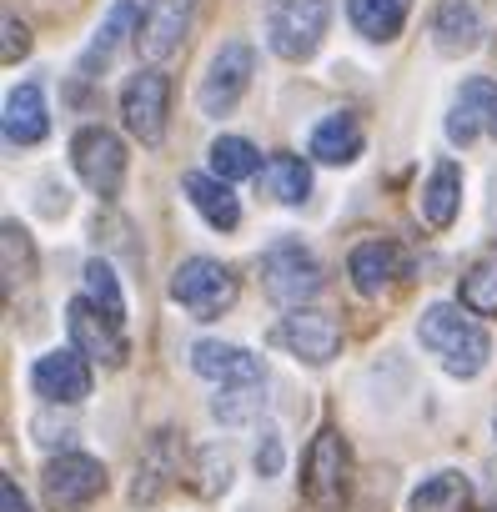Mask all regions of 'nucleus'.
I'll return each mask as SVG.
<instances>
[{
	"mask_svg": "<svg viewBox=\"0 0 497 512\" xmlns=\"http://www.w3.org/2000/svg\"><path fill=\"white\" fill-rule=\"evenodd\" d=\"M257 472L262 477H272V472H282V437L267 427V437H262V447H257Z\"/></svg>",
	"mask_w": 497,
	"mask_h": 512,
	"instance_id": "obj_31",
	"label": "nucleus"
},
{
	"mask_svg": "<svg viewBox=\"0 0 497 512\" xmlns=\"http://www.w3.org/2000/svg\"><path fill=\"white\" fill-rule=\"evenodd\" d=\"M46 131H51V116H46L41 86H16L6 96V141L11 146H36V141H46Z\"/></svg>",
	"mask_w": 497,
	"mask_h": 512,
	"instance_id": "obj_18",
	"label": "nucleus"
},
{
	"mask_svg": "<svg viewBox=\"0 0 497 512\" xmlns=\"http://www.w3.org/2000/svg\"><path fill=\"white\" fill-rule=\"evenodd\" d=\"M71 166L96 196L111 201V196H121V181H126V146L106 126H81L71 136Z\"/></svg>",
	"mask_w": 497,
	"mask_h": 512,
	"instance_id": "obj_7",
	"label": "nucleus"
},
{
	"mask_svg": "<svg viewBox=\"0 0 497 512\" xmlns=\"http://www.w3.org/2000/svg\"><path fill=\"white\" fill-rule=\"evenodd\" d=\"M171 472H181V457H176L171 437L161 432V437H151V447H146V457H141V472H136L131 497H136V502H156V497L166 492Z\"/></svg>",
	"mask_w": 497,
	"mask_h": 512,
	"instance_id": "obj_23",
	"label": "nucleus"
},
{
	"mask_svg": "<svg viewBox=\"0 0 497 512\" xmlns=\"http://www.w3.org/2000/svg\"><path fill=\"white\" fill-rule=\"evenodd\" d=\"M257 166H262V151L246 136H216L211 141V171L221 181H246V176H257Z\"/></svg>",
	"mask_w": 497,
	"mask_h": 512,
	"instance_id": "obj_27",
	"label": "nucleus"
},
{
	"mask_svg": "<svg viewBox=\"0 0 497 512\" xmlns=\"http://www.w3.org/2000/svg\"><path fill=\"white\" fill-rule=\"evenodd\" d=\"M262 287L277 307H302L322 292V262L302 241H277L262 256Z\"/></svg>",
	"mask_w": 497,
	"mask_h": 512,
	"instance_id": "obj_4",
	"label": "nucleus"
},
{
	"mask_svg": "<svg viewBox=\"0 0 497 512\" xmlns=\"http://www.w3.org/2000/svg\"><path fill=\"white\" fill-rule=\"evenodd\" d=\"M31 387L46 397V402H86L91 397V362L66 347V352H46L36 367H31Z\"/></svg>",
	"mask_w": 497,
	"mask_h": 512,
	"instance_id": "obj_13",
	"label": "nucleus"
},
{
	"mask_svg": "<svg viewBox=\"0 0 497 512\" xmlns=\"http://www.w3.org/2000/svg\"><path fill=\"white\" fill-rule=\"evenodd\" d=\"M262 181H267V191H272L282 206H302V201L312 196V166H307L302 156H287V151H277V156L262 166Z\"/></svg>",
	"mask_w": 497,
	"mask_h": 512,
	"instance_id": "obj_22",
	"label": "nucleus"
},
{
	"mask_svg": "<svg viewBox=\"0 0 497 512\" xmlns=\"http://www.w3.org/2000/svg\"><path fill=\"white\" fill-rule=\"evenodd\" d=\"M417 337H422V347H427L452 377H477V372L487 367V357H492L487 332H482L472 317H462L457 307H442V302L422 312Z\"/></svg>",
	"mask_w": 497,
	"mask_h": 512,
	"instance_id": "obj_1",
	"label": "nucleus"
},
{
	"mask_svg": "<svg viewBox=\"0 0 497 512\" xmlns=\"http://www.w3.org/2000/svg\"><path fill=\"white\" fill-rule=\"evenodd\" d=\"M66 327H71V347L86 362H106V367H121L126 362V332H121V322L106 317L91 297H76L66 307Z\"/></svg>",
	"mask_w": 497,
	"mask_h": 512,
	"instance_id": "obj_10",
	"label": "nucleus"
},
{
	"mask_svg": "<svg viewBox=\"0 0 497 512\" xmlns=\"http://www.w3.org/2000/svg\"><path fill=\"white\" fill-rule=\"evenodd\" d=\"M211 412L226 422V427H246V422H257L267 412V382L257 387H221L211 397Z\"/></svg>",
	"mask_w": 497,
	"mask_h": 512,
	"instance_id": "obj_28",
	"label": "nucleus"
},
{
	"mask_svg": "<svg viewBox=\"0 0 497 512\" xmlns=\"http://www.w3.org/2000/svg\"><path fill=\"white\" fill-rule=\"evenodd\" d=\"M81 297H91L106 317L126 322V297H121V282H116V272L106 262H86V292Z\"/></svg>",
	"mask_w": 497,
	"mask_h": 512,
	"instance_id": "obj_30",
	"label": "nucleus"
},
{
	"mask_svg": "<svg viewBox=\"0 0 497 512\" xmlns=\"http://www.w3.org/2000/svg\"><path fill=\"white\" fill-rule=\"evenodd\" d=\"M332 26V0H272L267 41L282 61H307Z\"/></svg>",
	"mask_w": 497,
	"mask_h": 512,
	"instance_id": "obj_3",
	"label": "nucleus"
},
{
	"mask_svg": "<svg viewBox=\"0 0 497 512\" xmlns=\"http://www.w3.org/2000/svg\"><path fill=\"white\" fill-rule=\"evenodd\" d=\"M497 136V81H467L452 116H447V141L452 146H472L477 136Z\"/></svg>",
	"mask_w": 497,
	"mask_h": 512,
	"instance_id": "obj_15",
	"label": "nucleus"
},
{
	"mask_svg": "<svg viewBox=\"0 0 497 512\" xmlns=\"http://www.w3.org/2000/svg\"><path fill=\"white\" fill-rule=\"evenodd\" d=\"M31 51V36H26V26L16 21V16H6V61H21Z\"/></svg>",
	"mask_w": 497,
	"mask_h": 512,
	"instance_id": "obj_32",
	"label": "nucleus"
},
{
	"mask_svg": "<svg viewBox=\"0 0 497 512\" xmlns=\"http://www.w3.org/2000/svg\"><path fill=\"white\" fill-rule=\"evenodd\" d=\"M357 151H362V126H357V116H347V111L327 116V121L312 131V156L327 161V166H347V161H357Z\"/></svg>",
	"mask_w": 497,
	"mask_h": 512,
	"instance_id": "obj_21",
	"label": "nucleus"
},
{
	"mask_svg": "<svg viewBox=\"0 0 497 512\" xmlns=\"http://www.w3.org/2000/svg\"><path fill=\"white\" fill-rule=\"evenodd\" d=\"M347 442H342V432H332V427H322L317 437H312V447H307V462H302V497L312 502V507H322V512H332L337 502H342V492H347Z\"/></svg>",
	"mask_w": 497,
	"mask_h": 512,
	"instance_id": "obj_8",
	"label": "nucleus"
},
{
	"mask_svg": "<svg viewBox=\"0 0 497 512\" xmlns=\"http://www.w3.org/2000/svg\"><path fill=\"white\" fill-rule=\"evenodd\" d=\"M181 191H186V201L216 226V231H231L236 221H241V206H236V196L226 191V181L221 176H206V171H186L181 176Z\"/></svg>",
	"mask_w": 497,
	"mask_h": 512,
	"instance_id": "obj_19",
	"label": "nucleus"
},
{
	"mask_svg": "<svg viewBox=\"0 0 497 512\" xmlns=\"http://www.w3.org/2000/svg\"><path fill=\"white\" fill-rule=\"evenodd\" d=\"M272 337H277V347H287L307 367H327L342 352V327L327 312H287Z\"/></svg>",
	"mask_w": 497,
	"mask_h": 512,
	"instance_id": "obj_12",
	"label": "nucleus"
},
{
	"mask_svg": "<svg viewBox=\"0 0 497 512\" xmlns=\"http://www.w3.org/2000/svg\"><path fill=\"white\" fill-rule=\"evenodd\" d=\"M166 76L161 71H136L121 86V121L141 146H161L166 136Z\"/></svg>",
	"mask_w": 497,
	"mask_h": 512,
	"instance_id": "obj_11",
	"label": "nucleus"
},
{
	"mask_svg": "<svg viewBox=\"0 0 497 512\" xmlns=\"http://www.w3.org/2000/svg\"><path fill=\"white\" fill-rule=\"evenodd\" d=\"M462 307L467 312H482V317H497V251L477 256L462 277Z\"/></svg>",
	"mask_w": 497,
	"mask_h": 512,
	"instance_id": "obj_29",
	"label": "nucleus"
},
{
	"mask_svg": "<svg viewBox=\"0 0 497 512\" xmlns=\"http://www.w3.org/2000/svg\"><path fill=\"white\" fill-rule=\"evenodd\" d=\"M236 292H241L236 287V272L221 267V262H211V256H191V262H181L176 277H171V302L181 312L201 317V322L226 317L236 307Z\"/></svg>",
	"mask_w": 497,
	"mask_h": 512,
	"instance_id": "obj_2",
	"label": "nucleus"
},
{
	"mask_svg": "<svg viewBox=\"0 0 497 512\" xmlns=\"http://www.w3.org/2000/svg\"><path fill=\"white\" fill-rule=\"evenodd\" d=\"M196 6L201 0H146L141 26H136V51L146 66H161L166 56L181 51V41L196 21Z\"/></svg>",
	"mask_w": 497,
	"mask_h": 512,
	"instance_id": "obj_9",
	"label": "nucleus"
},
{
	"mask_svg": "<svg viewBox=\"0 0 497 512\" xmlns=\"http://www.w3.org/2000/svg\"><path fill=\"white\" fill-rule=\"evenodd\" d=\"M136 26V6H131V0H116V6H111V16H106V26H101V36L91 41V51L81 56V71L86 76H101V66L111 61V51L126 41V31Z\"/></svg>",
	"mask_w": 497,
	"mask_h": 512,
	"instance_id": "obj_26",
	"label": "nucleus"
},
{
	"mask_svg": "<svg viewBox=\"0 0 497 512\" xmlns=\"http://www.w3.org/2000/svg\"><path fill=\"white\" fill-rule=\"evenodd\" d=\"M191 367H196L201 377L221 382V387H257V382H267L257 352H246V347H236V342H196V347H191Z\"/></svg>",
	"mask_w": 497,
	"mask_h": 512,
	"instance_id": "obj_14",
	"label": "nucleus"
},
{
	"mask_svg": "<svg viewBox=\"0 0 497 512\" xmlns=\"http://www.w3.org/2000/svg\"><path fill=\"white\" fill-rule=\"evenodd\" d=\"M0 512H31V507H26V497H21V487H16V477L0 482Z\"/></svg>",
	"mask_w": 497,
	"mask_h": 512,
	"instance_id": "obj_33",
	"label": "nucleus"
},
{
	"mask_svg": "<svg viewBox=\"0 0 497 512\" xmlns=\"http://www.w3.org/2000/svg\"><path fill=\"white\" fill-rule=\"evenodd\" d=\"M467 507H472V487L462 472H432L412 492V512H467Z\"/></svg>",
	"mask_w": 497,
	"mask_h": 512,
	"instance_id": "obj_24",
	"label": "nucleus"
},
{
	"mask_svg": "<svg viewBox=\"0 0 497 512\" xmlns=\"http://www.w3.org/2000/svg\"><path fill=\"white\" fill-rule=\"evenodd\" d=\"M347 16L367 41H397V31L407 21L402 0H347Z\"/></svg>",
	"mask_w": 497,
	"mask_h": 512,
	"instance_id": "obj_25",
	"label": "nucleus"
},
{
	"mask_svg": "<svg viewBox=\"0 0 497 512\" xmlns=\"http://www.w3.org/2000/svg\"><path fill=\"white\" fill-rule=\"evenodd\" d=\"M457 206H462V171L452 161H437L432 176H427V186H422V216H427V226L447 231L452 216H457Z\"/></svg>",
	"mask_w": 497,
	"mask_h": 512,
	"instance_id": "obj_20",
	"label": "nucleus"
},
{
	"mask_svg": "<svg viewBox=\"0 0 497 512\" xmlns=\"http://www.w3.org/2000/svg\"><path fill=\"white\" fill-rule=\"evenodd\" d=\"M432 41L442 56H467L482 46V6L477 0H437L432 11Z\"/></svg>",
	"mask_w": 497,
	"mask_h": 512,
	"instance_id": "obj_16",
	"label": "nucleus"
},
{
	"mask_svg": "<svg viewBox=\"0 0 497 512\" xmlns=\"http://www.w3.org/2000/svg\"><path fill=\"white\" fill-rule=\"evenodd\" d=\"M252 71H257V51L246 46V41H226V46L211 56V66H206V76H201V86H196L201 116H226V111H236V101L246 96V86H252Z\"/></svg>",
	"mask_w": 497,
	"mask_h": 512,
	"instance_id": "obj_6",
	"label": "nucleus"
},
{
	"mask_svg": "<svg viewBox=\"0 0 497 512\" xmlns=\"http://www.w3.org/2000/svg\"><path fill=\"white\" fill-rule=\"evenodd\" d=\"M41 492L51 512H81L106 492V467L86 452H61L41 467Z\"/></svg>",
	"mask_w": 497,
	"mask_h": 512,
	"instance_id": "obj_5",
	"label": "nucleus"
},
{
	"mask_svg": "<svg viewBox=\"0 0 497 512\" xmlns=\"http://www.w3.org/2000/svg\"><path fill=\"white\" fill-rule=\"evenodd\" d=\"M347 272H352V287L362 297H382L397 282V272H402V251L392 241H362L347 256Z\"/></svg>",
	"mask_w": 497,
	"mask_h": 512,
	"instance_id": "obj_17",
	"label": "nucleus"
}]
</instances>
